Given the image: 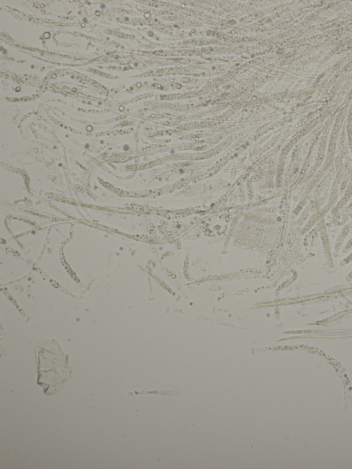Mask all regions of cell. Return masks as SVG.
Returning <instances> with one entry per match:
<instances>
[{
    "label": "cell",
    "mask_w": 352,
    "mask_h": 469,
    "mask_svg": "<svg viewBox=\"0 0 352 469\" xmlns=\"http://www.w3.org/2000/svg\"><path fill=\"white\" fill-rule=\"evenodd\" d=\"M36 358L37 384L47 395L58 393L63 388L72 372L67 356L54 340H44L38 342Z\"/></svg>",
    "instance_id": "6da1fadb"
}]
</instances>
